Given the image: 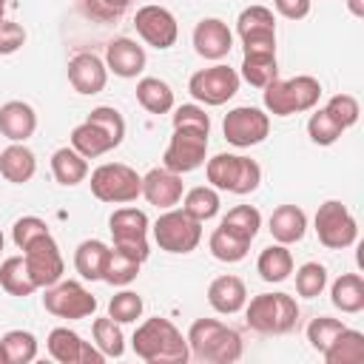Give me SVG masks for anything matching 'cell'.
<instances>
[{"instance_id":"obj_43","label":"cell","mask_w":364,"mask_h":364,"mask_svg":"<svg viewBox=\"0 0 364 364\" xmlns=\"http://www.w3.org/2000/svg\"><path fill=\"white\" fill-rule=\"evenodd\" d=\"M344 327H347V324H344L341 318L318 316V318H313V321L307 324V341H310V347H313L316 353H324V350L333 344V338H336Z\"/></svg>"},{"instance_id":"obj_41","label":"cell","mask_w":364,"mask_h":364,"mask_svg":"<svg viewBox=\"0 0 364 364\" xmlns=\"http://www.w3.org/2000/svg\"><path fill=\"white\" fill-rule=\"evenodd\" d=\"M327 287V267L321 262H304L296 270V293L304 299H316L321 296V290Z\"/></svg>"},{"instance_id":"obj_32","label":"cell","mask_w":364,"mask_h":364,"mask_svg":"<svg viewBox=\"0 0 364 364\" xmlns=\"http://www.w3.org/2000/svg\"><path fill=\"white\" fill-rule=\"evenodd\" d=\"M136 102L148 114H168V111H173V91L159 77H139V82H136Z\"/></svg>"},{"instance_id":"obj_42","label":"cell","mask_w":364,"mask_h":364,"mask_svg":"<svg viewBox=\"0 0 364 364\" xmlns=\"http://www.w3.org/2000/svg\"><path fill=\"white\" fill-rule=\"evenodd\" d=\"M142 310H145V301H142V296L134 293V290H119V293H114L111 301H108V316H111L114 321H119V324L136 321V318L142 316Z\"/></svg>"},{"instance_id":"obj_50","label":"cell","mask_w":364,"mask_h":364,"mask_svg":"<svg viewBox=\"0 0 364 364\" xmlns=\"http://www.w3.org/2000/svg\"><path fill=\"white\" fill-rule=\"evenodd\" d=\"M26 46V28L14 20H0V54H14Z\"/></svg>"},{"instance_id":"obj_54","label":"cell","mask_w":364,"mask_h":364,"mask_svg":"<svg viewBox=\"0 0 364 364\" xmlns=\"http://www.w3.org/2000/svg\"><path fill=\"white\" fill-rule=\"evenodd\" d=\"M3 242H6V239H3V230H0V250H3Z\"/></svg>"},{"instance_id":"obj_46","label":"cell","mask_w":364,"mask_h":364,"mask_svg":"<svg viewBox=\"0 0 364 364\" xmlns=\"http://www.w3.org/2000/svg\"><path fill=\"white\" fill-rule=\"evenodd\" d=\"M85 119L97 122V125L114 139L117 148L122 145V139H125V119H122V114H119L114 105H97V108H91V114H88Z\"/></svg>"},{"instance_id":"obj_27","label":"cell","mask_w":364,"mask_h":364,"mask_svg":"<svg viewBox=\"0 0 364 364\" xmlns=\"http://www.w3.org/2000/svg\"><path fill=\"white\" fill-rule=\"evenodd\" d=\"M71 148L80 151L85 159H97V156L114 151L117 145H114V139H111L97 122L82 119V122L74 125V131H71Z\"/></svg>"},{"instance_id":"obj_1","label":"cell","mask_w":364,"mask_h":364,"mask_svg":"<svg viewBox=\"0 0 364 364\" xmlns=\"http://www.w3.org/2000/svg\"><path fill=\"white\" fill-rule=\"evenodd\" d=\"M131 347L136 358H142L145 364H185L191 358L188 338L179 333V327L171 318L162 316L145 318L134 330Z\"/></svg>"},{"instance_id":"obj_18","label":"cell","mask_w":364,"mask_h":364,"mask_svg":"<svg viewBox=\"0 0 364 364\" xmlns=\"http://www.w3.org/2000/svg\"><path fill=\"white\" fill-rule=\"evenodd\" d=\"M193 48H196L199 57L219 63L233 48V31L219 17H202L193 28Z\"/></svg>"},{"instance_id":"obj_23","label":"cell","mask_w":364,"mask_h":364,"mask_svg":"<svg viewBox=\"0 0 364 364\" xmlns=\"http://www.w3.org/2000/svg\"><path fill=\"white\" fill-rule=\"evenodd\" d=\"M37 131V114L23 100H9L0 105V134L11 142H26Z\"/></svg>"},{"instance_id":"obj_31","label":"cell","mask_w":364,"mask_h":364,"mask_svg":"<svg viewBox=\"0 0 364 364\" xmlns=\"http://www.w3.org/2000/svg\"><path fill=\"white\" fill-rule=\"evenodd\" d=\"M321 358L327 364H361L364 361V333L344 327L333 338V344L321 353Z\"/></svg>"},{"instance_id":"obj_10","label":"cell","mask_w":364,"mask_h":364,"mask_svg":"<svg viewBox=\"0 0 364 364\" xmlns=\"http://www.w3.org/2000/svg\"><path fill=\"white\" fill-rule=\"evenodd\" d=\"M239 82H242V77L236 68L216 63V65H208V68H199L196 74H191L188 91L202 105H225L228 100L236 97Z\"/></svg>"},{"instance_id":"obj_49","label":"cell","mask_w":364,"mask_h":364,"mask_svg":"<svg viewBox=\"0 0 364 364\" xmlns=\"http://www.w3.org/2000/svg\"><path fill=\"white\" fill-rule=\"evenodd\" d=\"M46 233H51L48 230V225L40 219V216H20L17 222H14V228H11V239H14V245L23 250V247H28L34 239H40V236H46Z\"/></svg>"},{"instance_id":"obj_11","label":"cell","mask_w":364,"mask_h":364,"mask_svg":"<svg viewBox=\"0 0 364 364\" xmlns=\"http://www.w3.org/2000/svg\"><path fill=\"white\" fill-rule=\"evenodd\" d=\"M245 54H276V17L267 6H247L236 17Z\"/></svg>"},{"instance_id":"obj_33","label":"cell","mask_w":364,"mask_h":364,"mask_svg":"<svg viewBox=\"0 0 364 364\" xmlns=\"http://www.w3.org/2000/svg\"><path fill=\"white\" fill-rule=\"evenodd\" d=\"M219 228H225L230 236H236V239H242V242L250 245V242L256 239L259 228H262V213H259V208H253V205H236V208H230V210L222 216Z\"/></svg>"},{"instance_id":"obj_21","label":"cell","mask_w":364,"mask_h":364,"mask_svg":"<svg viewBox=\"0 0 364 364\" xmlns=\"http://www.w3.org/2000/svg\"><path fill=\"white\" fill-rule=\"evenodd\" d=\"M145 48L131 37H114L105 48V68L122 80H134L145 71Z\"/></svg>"},{"instance_id":"obj_52","label":"cell","mask_w":364,"mask_h":364,"mask_svg":"<svg viewBox=\"0 0 364 364\" xmlns=\"http://www.w3.org/2000/svg\"><path fill=\"white\" fill-rule=\"evenodd\" d=\"M347 9L353 17H364V0H347Z\"/></svg>"},{"instance_id":"obj_3","label":"cell","mask_w":364,"mask_h":364,"mask_svg":"<svg viewBox=\"0 0 364 364\" xmlns=\"http://www.w3.org/2000/svg\"><path fill=\"white\" fill-rule=\"evenodd\" d=\"M321 97V82L310 74H296L290 80H273L262 88L264 111L273 117H290L301 111H313Z\"/></svg>"},{"instance_id":"obj_53","label":"cell","mask_w":364,"mask_h":364,"mask_svg":"<svg viewBox=\"0 0 364 364\" xmlns=\"http://www.w3.org/2000/svg\"><path fill=\"white\" fill-rule=\"evenodd\" d=\"M6 3H9V0H0V20H3V11H6Z\"/></svg>"},{"instance_id":"obj_5","label":"cell","mask_w":364,"mask_h":364,"mask_svg":"<svg viewBox=\"0 0 364 364\" xmlns=\"http://www.w3.org/2000/svg\"><path fill=\"white\" fill-rule=\"evenodd\" d=\"M205 176H208V185L216 191L245 196L259 188L262 168L256 159L242 156V154H216V156L205 159Z\"/></svg>"},{"instance_id":"obj_40","label":"cell","mask_w":364,"mask_h":364,"mask_svg":"<svg viewBox=\"0 0 364 364\" xmlns=\"http://www.w3.org/2000/svg\"><path fill=\"white\" fill-rule=\"evenodd\" d=\"M139 267L142 264L136 259H131V256H125V253H119V250L111 247L108 262H105V270H102V282H108L114 287H128L139 276Z\"/></svg>"},{"instance_id":"obj_51","label":"cell","mask_w":364,"mask_h":364,"mask_svg":"<svg viewBox=\"0 0 364 364\" xmlns=\"http://www.w3.org/2000/svg\"><path fill=\"white\" fill-rule=\"evenodd\" d=\"M276 3V11L287 20H301L310 14V3L313 0H273Z\"/></svg>"},{"instance_id":"obj_36","label":"cell","mask_w":364,"mask_h":364,"mask_svg":"<svg viewBox=\"0 0 364 364\" xmlns=\"http://www.w3.org/2000/svg\"><path fill=\"white\" fill-rule=\"evenodd\" d=\"M91 336H94L97 350H100L105 358H122V355H125V336H122V327H119V321H114L111 316L94 318Z\"/></svg>"},{"instance_id":"obj_2","label":"cell","mask_w":364,"mask_h":364,"mask_svg":"<svg viewBox=\"0 0 364 364\" xmlns=\"http://www.w3.org/2000/svg\"><path fill=\"white\" fill-rule=\"evenodd\" d=\"M185 338L191 355L205 364H233L245 353L242 336L216 318H196Z\"/></svg>"},{"instance_id":"obj_55","label":"cell","mask_w":364,"mask_h":364,"mask_svg":"<svg viewBox=\"0 0 364 364\" xmlns=\"http://www.w3.org/2000/svg\"><path fill=\"white\" fill-rule=\"evenodd\" d=\"M0 364H3V353H0Z\"/></svg>"},{"instance_id":"obj_12","label":"cell","mask_w":364,"mask_h":364,"mask_svg":"<svg viewBox=\"0 0 364 364\" xmlns=\"http://www.w3.org/2000/svg\"><path fill=\"white\" fill-rule=\"evenodd\" d=\"M43 307L57 316V318H88L94 316L97 310V299L91 296V290H85L80 282L74 279H60L57 284L46 287V296H43Z\"/></svg>"},{"instance_id":"obj_6","label":"cell","mask_w":364,"mask_h":364,"mask_svg":"<svg viewBox=\"0 0 364 364\" xmlns=\"http://www.w3.org/2000/svg\"><path fill=\"white\" fill-rule=\"evenodd\" d=\"M91 193L108 205H128L142 196V176L125 162H105L91 171Z\"/></svg>"},{"instance_id":"obj_47","label":"cell","mask_w":364,"mask_h":364,"mask_svg":"<svg viewBox=\"0 0 364 364\" xmlns=\"http://www.w3.org/2000/svg\"><path fill=\"white\" fill-rule=\"evenodd\" d=\"M173 128L210 134V117L205 114L202 105H196V102H185V105H179V108L173 111Z\"/></svg>"},{"instance_id":"obj_34","label":"cell","mask_w":364,"mask_h":364,"mask_svg":"<svg viewBox=\"0 0 364 364\" xmlns=\"http://www.w3.org/2000/svg\"><path fill=\"white\" fill-rule=\"evenodd\" d=\"M222 208V199H219V191L210 188V185H196L191 188L188 193H182V210L188 216H193L196 222H208L219 213Z\"/></svg>"},{"instance_id":"obj_28","label":"cell","mask_w":364,"mask_h":364,"mask_svg":"<svg viewBox=\"0 0 364 364\" xmlns=\"http://www.w3.org/2000/svg\"><path fill=\"white\" fill-rule=\"evenodd\" d=\"M51 173H54V179L60 185L74 188V185L85 182V176H88V159L80 151H74L71 145L57 148L51 154Z\"/></svg>"},{"instance_id":"obj_25","label":"cell","mask_w":364,"mask_h":364,"mask_svg":"<svg viewBox=\"0 0 364 364\" xmlns=\"http://www.w3.org/2000/svg\"><path fill=\"white\" fill-rule=\"evenodd\" d=\"M0 173L11 185H23L37 173V159L34 151L26 148V142H11L9 148L0 151Z\"/></svg>"},{"instance_id":"obj_29","label":"cell","mask_w":364,"mask_h":364,"mask_svg":"<svg viewBox=\"0 0 364 364\" xmlns=\"http://www.w3.org/2000/svg\"><path fill=\"white\" fill-rule=\"evenodd\" d=\"M330 301L341 313H361L364 310V279L358 273H341L330 284Z\"/></svg>"},{"instance_id":"obj_37","label":"cell","mask_w":364,"mask_h":364,"mask_svg":"<svg viewBox=\"0 0 364 364\" xmlns=\"http://www.w3.org/2000/svg\"><path fill=\"white\" fill-rule=\"evenodd\" d=\"M3 364H28L37 358V338L28 330H9L0 338Z\"/></svg>"},{"instance_id":"obj_13","label":"cell","mask_w":364,"mask_h":364,"mask_svg":"<svg viewBox=\"0 0 364 364\" xmlns=\"http://www.w3.org/2000/svg\"><path fill=\"white\" fill-rule=\"evenodd\" d=\"M222 134L236 148L259 145L270 134V114H264L262 108H253V105L230 108L222 119Z\"/></svg>"},{"instance_id":"obj_7","label":"cell","mask_w":364,"mask_h":364,"mask_svg":"<svg viewBox=\"0 0 364 364\" xmlns=\"http://www.w3.org/2000/svg\"><path fill=\"white\" fill-rule=\"evenodd\" d=\"M108 230H111V239H114V250L136 259L139 264L148 262L151 256V245H148V230H151V222L145 216V210L139 208H117L108 219Z\"/></svg>"},{"instance_id":"obj_26","label":"cell","mask_w":364,"mask_h":364,"mask_svg":"<svg viewBox=\"0 0 364 364\" xmlns=\"http://www.w3.org/2000/svg\"><path fill=\"white\" fill-rule=\"evenodd\" d=\"M111 247L100 239H85L77 245L74 250V270L85 279V282H102V270L108 262Z\"/></svg>"},{"instance_id":"obj_48","label":"cell","mask_w":364,"mask_h":364,"mask_svg":"<svg viewBox=\"0 0 364 364\" xmlns=\"http://www.w3.org/2000/svg\"><path fill=\"white\" fill-rule=\"evenodd\" d=\"M131 9V0H82V11L97 23H114Z\"/></svg>"},{"instance_id":"obj_16","label":"cell","mask_w":364,"mask_h":364,"mask_svg":"<svg viewBox=\"0 0 364 364\" xmlns=\"http://www.w3.org/2000/svg\"><path fill=\"white\" fill-rule=\"evenodd\" d=\"M134 28H136V34L142 37L145 46H154L159 51L171 48L179 37V23H176L173 11L165 9V6H156V3H148V6L136 9Z\"/></svg>"},{"instance_id":"obj_9","label":"cell","mask_w":364,"mask_h":364,"mask_svg":"<svg viewBox=\"0 0 364 364\" xmlns=\"http://www.w3.org/2000/svg\"><path fill=\"white\" fill-rule=\"evenodd\" d=\"M313 225H316L318 242L330 250H344L358 239V222L347 210V205L338 199H327L324 205H318Z\"/></svg>"},{"instance_id":"obj_35","label":"cell","mask_w":364,"mask_h":364,"mask_svg":"<svg viewBox=\"0 0 364 364\" xmlns=\"http://www.w3.org/2000/svg\"><path fill=\"white\" fill-rule=\"evenodd\" d=\"M0 287L9 293V296H31L37 290L28 267H26V259L23 256H9L3 264H0Z\"/></svg>"},{"instance_id":"obj_4","label":"cell","mask_w":364,"mask_h":364,"mask_svg":"<svg viewBox=\"0 0 364 364\" xmlns=\"http://www.w3.org/2000/svg\"><path fill=\"white\" fill-rule=\"evenodd\" d=\"M242 310L247 327L262 336H284L299 324V304L290 293H259Z\"/></svg>"},{"instance_id":"obj_38","label":"cell","mask_w":364,"mask_h":364,"mask_svg":"<svg viewBox=\"0 0 364 364\" xmlns=\"http://www.w3.org/2000/svg\"><path fill=\"white\" fill-rule=\"evenodd\" d=\"M242 77L253 88H264L279 77L276 54H245L242 57Z\"/></svg>"},{"instance_id":"obj_14","label":"cell","mask_w":364,"mask_h":364,"mask_svg":"<svg viewBox=\"0 0 364 364\" xmlns=\"http://www.w3.org/2000/svg\"><path fill=\"white\" fill-rule=\"evenodd\" d=\"M23 259H26V267L37 284V290L43 287H51L63 279L65 273V262H63V253H60V245L54 242L51 233L34 239L28 247H23Z\"/></svg>"},{"instance_id":"obj_45","label":"cell","mask_w":364,"mask_h":364,"mask_svg":"<svg viewBox=\"0 0 364 364\" xmlns=\"http://www.w3.org/2000/svg\"><path fill=\"white\" fill-rule=\"evenodd\" d=\"M341 134H344V131L338 128V122H336L324 108H318V111L310 114V119H307V136H310L316 145H333V142H338Z\"/></svg>"},{"instance_id":"obj_15","label":"cell","mask_w":364,"mask_h":364,"mask_svg":"<svg viewBox=\"0 0 364 364\" xmlns=\"http://www.w3.org/2000/svg\"><path fill=\"white\" fill-rule=\"evenodd\" d=\"M208 159V134L173 128V136L162 154V165L173 173H191Z\"/></svg>"},{"instance_id":"obj_22","label":"cell","mask_w":364,"mask_h":364,"mask_svg":"<svg viewBox=\"0 0 364 364\" xmlns=\"http://www.w3.org/2000/svg\"><path fill=\"white\" fill-rule=\"evenodd\" d=\"M247 301V287L239 276L233 273H225V276H216L210 284H208V304L222 313V316H233L245 307Z\"/></svg>"},{"instance_id":"obj_19","label":"cell","mask_w":364,"mask_h":364,"mask_svg":"<svg viewBox=\"0 0 364 364\" xmlns=\"http://www.w3.org/2000/svg\"><path fill=\"white\" fill-rule=\"evenodd\" d=\"M182 193H185L182 173H173L165 165L162 168H151L142 176V196H145L148 205H154L159 210H168V208L179 205L182 202Z\"/></svg>"},{"instance_id":"obj_24","label":"cell","mask_w":364,"mask_h":364,"mask_svg":"<svg viewBox=\"0 0 364 364\" xmlns=\"http://www.w3.org/2000/svg\"><path fill=\"white\" fill-rule=\"evenodd\" d=\"M267 230L279 245H296L307 233V213L299 205H279L267 219Z\"/></svg>"},{"instance_id":"obj_17","label":"cell","mask_w":364,"mask_h":364,"mask_svg":"<svg viewBox=\"0 0 364 364\" xmlns=\"http://www.w3.org/2000/svg\"><path fill=\"white\" fill-rule=\"evenodd\" d=\"M48 355L60 364H102L105 355L97 350L94 341H82L80 333L68 330V327H54L46 338Z\"/></svg>"},{"instance_id":"obj_20","label":"cell","mask_w":364,"mask_h":364,"mask_svg":"<svg viewBox=\"0 0 364 364\" xmlns=\"http://www.w3.org/2000/svg\"><path fill=\"white\" fill-rule=\"evenodd\" d=\"M68 82L77 94H100L108 82V68H105V60H100L97 54L91 51H80L68 60Z\"/></svg>"},{"instance_id":"obj_39","label":"cell","mask_w":364,"mask_h":364,"mask_svg":"<svg viewBox=\"0 0 364 364\" xmlns=\"http://www.w3.org/2000/svg\"><path fill=\"white\" fill-rule=\"evenodd\" d=\"M208 247H210V256L219 259V262H225V264H236V262H242V259L247 256V250H250L247 242L230 236L225 228H216V230L210 233Z\"/></svg>"},{"instance_id":"obj_30","label":"cell","mask_w":364,"mask_h":364,"mask_svg":"<svg viewBox=\"0 0 364 364\" xmlns=\"http://www.w3.org/2000/svg\"><path fill=\"white\" fill-rule=\"evenodd\" d=\"M256 270L264 282L279 284V282L290 279V273H293V253L287 250V245H279V242L267 245L256 259Z\"/></svg>"},{"instance_id":"obj_44","label":"cell","mask_w":364,"mask_h":364,"mask_svg":"<svg viewBox=\"0 0 364 364\" xmlns=\"http://www.w3.org/2000/svg\"><path fill=\"white\" fill-rule=\"evenodd\" d=\"M324 111L338 122L341 131L353 128V125L358 122V117H361V105H358V100H355L353 94H333V97L327 100Z\"/></svg>"},{"instance_id":"obj_8","label":"cell","mask_w":364,"mask_h":364,"mask_svg":"<svg viewBox=\"0 0 364 364\" xmlns=\"http://www.w3.org/2000/svg\"><path fill=\"white\" fill-rule=\"evenodd\" d=\"M154 242L159 245V250L165 253H191L199 247L202 242V222H196L193 216H188L182 208H168L154 225H151Z\"/></svg>"}]
</instances>
